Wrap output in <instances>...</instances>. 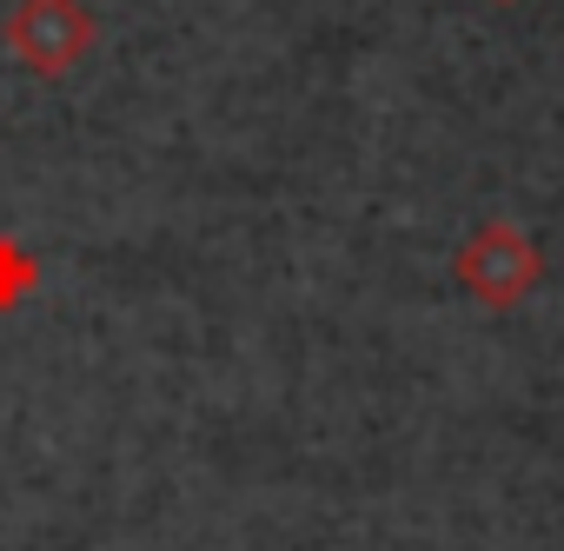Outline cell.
<instances>
[{
  "label": "cell",
  "instance_id": "6da1fadb",
  "mask_svg": "<svg viewBox=\"0 0 564 551\" xmlns=\"http://www.w3.org/2000/svg\"><path fill=\"white\" fill-rule=\"evenodd\" d=\"M452 280H458L478 306L511 313V306L531 300V287L544 280V252H538V239H531L524 226L485 219V226L465 233V246H458V259H452Z\"/></svg>",
  "mask_w": 564,
  "mask_h": 551
},
{
  "label": "cell",
  "instance_id": "3957f363",
  "mask_svg": "<svg viewBox=\"0 0 564 551\" xmlns=\"http://www.w3.org/2000/svg\"><path fill=\"white\" fill-rule=\"evenodd\" d=\"M34 280H41L34 252H28L21 239H8V233H0V313H8V306H21V300L34 293Z\"/></svg>",
  "mask_w": 564,
  "mask_h": 551
},
{
  "label": "cell",
  "instance_id": "7a4b0ae2",
  "mask_svg": "<svg viewBox=\"0 0 564 551\" xmlns=\"http://www.w3.org/2000/svg\"><path fill=\"white\" fill-rule=\"evenodd\" d=\"M0 41H8L41 80H61L87 61L94 47V14L80 8V0H14L8 28H0Z\"/></svg>",
  "mask_w": 564,
  "mask_h": 551
}]
</instances>
